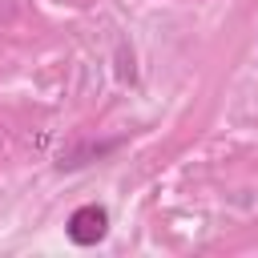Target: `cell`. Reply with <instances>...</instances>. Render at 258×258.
<instances>
[{
	"label": "cell",
	"mask_w": 258,
	"mask_h": 258,
	"mask_svg": "<svg viewBox=\"0 0 258 258\" xmlns=\"http://www.w3.org/2000/svg\"><path fill=\"white\" fill-rule=\"evenodd\" d=\"M64 234H69L73 246H97V242H105V234H109V210L97 206V202L77 206L69 214V222H64Z\"/></svg>",
	"instance_id": "obj_1"
}]
</instances>
